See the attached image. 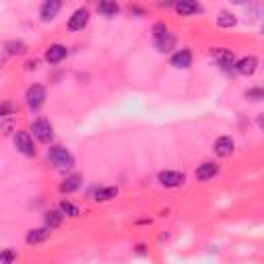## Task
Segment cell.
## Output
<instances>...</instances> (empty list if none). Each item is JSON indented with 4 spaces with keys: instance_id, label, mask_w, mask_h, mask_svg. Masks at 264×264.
Returning a JSON list of instances; mask_svg holds the SVG:
<instances>
[{
    "instance_id": "cell-22",
    "label": "cell",
    "mask_w": 264,
    "mask_h": 264,
    "mask_svg": "<svg viewBox=\"0 0 264 264\" xmlns=\"http://www.w3.org/2000/svg\"><path fill=\"white\" fill-rule=\"evenodd\" d=\"M6 52L10 54V56H17V54H25L27 52V45L23 43V41H6Z\"/></svg>"
},
{
    "instance_id": "cell-2",
    "label": "cell",
    "mask_w": 264,
    "mask_h": 264,
    "mask_svg": "<svg viewBox=\"0 0 264 264\" xmlns=\"http://www.w3.org/2000/svg\"><path fill=\"white\" fill-rule=\"evenodd\" d=\"M48 159L58 167V169H71L75 165V157L73 153L68 151L66 147H50L48 149Z\"/></svg>"
},
{
    "instance_id": "cell-27",
    "label": "cell",
    "mask_w": 264,
    "mask_h": 264,
    "mask_svg": "<svg viewBox=\"0 0 264 264\" xmlns=\"http://www.w3.org/2000/svg\"><path fill=\"white\" fill-rule=\"evenodd\" d=\"M258 128L264 130V113H260V116H258Z\"/></svg>"
},
{
    "instance_id": "cell-6",
    "label": "cell",
    "mask_w": 264,
    "mask_h": 264,
    "mask_svg": "<svg viewBox=\"0 0 264 264\" xmlns=\"http://www.w3.org/2000/svg\"><path fill=\"white\" fill-rule=\"evenodd\" d=\"M157 180H159V184H161V186H165V188H178V186H182L186 178H184L182 171L167 169V171H161Z\"/></svg>"
},
{
    "instance_id": "cell-25",
    "label": "cell",
    "mask_w": 264,
    "mask_h": 264,
    "mask_svg": "<svg viewBox=\"0 0 264 264\" xmlns=\"http://www.w3.org/2000/svg\"><path fill=\"white\" fill-rule=\"evenodd\" d=\"M246 97H248V99H254V101L264 99V89H262V87H258V89H250V91H246Z\"/></svg>"
},
{
    "instance_id": "cell-16",
    "label": "cell",
    "mask_w": 264,
    "mask_h": 264,
    "mask_svg": "<svg viewBox=\"0 0 264 264\" xmlns=\"http://www.w3.org/2000/svg\"><path fill=\"white\" fill-rule=\"evenodd\" d=\"M174 8L178 10V13H180L182 17L198 13V4H196V2H192V0H180V2H176V4H174Z\"/></svg>"
},
{
    "instance_id": "cell-5",
    "label": "cell",
    "mask_w": 264,
    "mask_h": 264,
    "mask_svg": "<svg viewBox=\"0 0 264 264\" xmlns=\"http://www.w3.org/2000/svg\"><path fill=\"white\" fill-rule=\"evenodd\" d=\"M25 99H27L29 110H39L45 101V89L41 85H31L25 93Z\"/></svg>"
},
{
    "instance_id": "cell-8",
    "label": "cell",
    "mask_w": 264,
    "mask_h": 264,
    "mask_svg": "<svg viewBox=\"0 0 264 264\" xmlns=\"http://www.w3.org/2000/svg\"><path fill=\"white\" fill-rule=\"evenodd\" d=\"M213 149H215V153L219 155V157H229V155L233 153L235 143H233V139H231V136H219V139L215 141Z\"/></svg>"
},
{
    "instance_id": "cell-19",
    "label": "cell",
    "mask_w": 264,
    "mask_h": 264,
    "mask_svg": "<svg viewBox=\"0 0 264 264\" xmlns=\"http://www.w3.org/2000/svg\"><path fill=\"white\" fill-rule=\"evenodd\" d=\"M62 219H64L62 211H48V213H45V227H50V229L58 227L62 223Z\"/></svg>"
},
{
    "instance_id": "cell-24",
    "label": "cell",
    "mask_w": 264,
    "mask_h": 264,
    "mask_svg": "<svg viewBox=\"0 0 264 264\" xmlns=\"http://www.w3.org/2000/svg\"><path fill=\"white\" fill-rule=\"evenodd\" d=\"M15 258H17V252L6 248V250H2V254H0V264H10Z\"/></svg>"
},
{
    "instance_id": "cell-23",
    "label": "cell",
    "mask_w": 264,
    "mask_h": 264,
    "mask_svg": "<svg viewBox=\"0 0 264 264\" xmlns=\"http://www.w3.org/2000/svg\"><path fill=\"white\" fill-rule=\"evenodd\" d=\"M60 211H62L64 215H68V217H78V215H81L78 206H75L73 202H68V200H64V202L60 204Z\"/></svg>"
},
{
    "instance_id": "cell-20",
    "label": "cell",
    "mask_w": 264,
    "mask_h": 264,
    "mask_svg": "<svg viewBox=\"0 0 264 264\" xmlns=\"http://www.w3.org/2000/svg\"><path fill=\"white\" fill-rule=\"evenodd\" d=\"M99 13L103 15V17H116L118 13H120V6L116 4V2H99Z\"/></svg>"
},
{
    "instance_id": "cell-1",
    "label": "cell",
    "mask_w": 264,
    "mask_h": 264,
    "mask_svg": "<svg viewBox=\"0 0 264 264\" xmlns=\"http://www.w3.org/2000/svg\"><path fill=\"white\" fill-rule=\"evenodd\" d=\"M153 39H155L157 50L163 52V54L171 52V50H174V45H176V38L169 33L165 23H155V25H153Z\"/></svg>"
},
{
    "instance_id": "cell-10",
    "label": "cell",
    "mask_w": 264,
    "mask_h": 264,
    "mask_svg": "<svg viewBox=\"0 0 264 264\" xmlns=\"http://www.w3.org/2000/svg\"><path fill=\"white\" fill-rule=\"evenodd\" d=\"M213 58L217 60V64H219L221 68H225V71H229L231 66H235L233 52H229V50H223V48L213 50Z\"/></svg>"
},
{
    "instance_id": "cell-9",
    "label": "cell",
    "mask_w": 264,
    "mask_h": 264,
    "mask_svg": "<svg viewBox=\"0 0 264 264\" xmlns=\"http://www.w3.org/2000/svg\"><path fill=\"white\" fill-rule=\"evenodd\" d=\"M66 56H68V50H66V45H62V43H54V45H50V48L45 50V60H48L50 64L62 62Z\"/></svg>"
},
{
    "instance_id": "cell-11",
    "label": "cell",
    "mask_w": 264,
    "mask_h": 264,
    "mask_svg": "<svg viewBox=\"0 0 264 264\" xmlns=\"http://www.w3.org/2000/svg\"><path fill=\"white\" fill-rule=\"evenodd\" d=\"M217 174H219V165L213 163V161H206V163L198 165V169H196V174H194V176H196L198 182H206V180L215 178Z\"/></svg>"
},
{
    "instance_id": "cell-4",
    "label": "cell",
    "mask_w": 264,
    "mask_h": 264,
    "mask_svg": "<svg viewBox=\"0 0 264 264\" xmlns=\"http://www.w3.org/2000/svg\"><path fill=\"white\" fill-rule=\"evenodd\" d=\"M15 147L19 149V153H23L25 157H36V145H33V139L29 132H23V130H17L15 132Z\"/></svg>"
},
{
    "instance_id": "cell-17",
    "label": "cell",
    "mask_w": 264,
    "mask_h": 264,
    "mask_svg": "<svg viewBox=\"0 0 264 264\" xmlns=\"http://www.w3.org/2000/svg\"><path fill=\"white\" fill-rule=\"evenodd\" d=\"M116 194H118V188H113V186L97 188V190L93 192V200H97V202H106V200L116 198Z\"/></svg>"
},
{
    "instance_id": "cell-3",
    "label": "cell",
    "mask_w": 264,
    "mask_h": 264,
    "mask_svg": "<svg viewBox=\"0 0 264 264\" xmlns=\"http://www.w3.org/2000/svg\"><path fill=\"white\" fill-rule=\"evenodd\" d=\"M31 132L39 143H50L54 139V128H52L50 120H45V118H39V120L33 122Z\"/></svg>"
},
{
    "instance_id": "cell-12",
    "label": "cell",
    "mask_w": 264,
    "mask_h": 264,
    "mask_svg": "<svg viewBox=\"0 0 264 264\" xmlns=\"http://www.w3.org/2000/svg\"><path fill=\"white\" fill-rule=\"evenodd\" d=\"M171 66H176V68H190L192 66V52L188 48L178 50L174 56H171Z\"/></svg>"
},
{
    "instance_id": "cell-15",
    "label": "cell",
    "mask_w": 264,
    "mask_h": 264,
    "mask_svg": "<svg viewBox=\"0 0 264 264\" xmlns=\"http://www.w3.org/2000/svg\"><path fill=\"white\" fill-rule=\"evenodd\" d=\"M50 237V227H39V229H31L27 233V244H41Z\"/></svg>"
},
{
    "instance_id": "cell-14",
    "label": "cell",
    "mask_w": 264,
    "mask_h": 264,
    "mask_svg": "<svg viewBox=\"0 0 264 264\" xmlns=\"http://www.w3.org/2000/svg\"><path fill=\"white\" fill-rule=\"evenodd\" d=\"M62 8V4L58 2V0H45V2L41 4L39 8V15L43 21H52L56 15H58V10Z\"/></svg>"
},
{
    "instance_id": "cell-7",
    "label": "cell",
    "mask_w": 264,
    "mask_h": 264,
    "mask_svg": "<svg viewBox=\"0 0 264 264\" xmlns=\"http://www.w3.org/2000/svg\"><path fill=\"white\" fill-rule=\"evenodd\" d=\"M89 23V10L87 8H76L73 17L68 19V29L71 31H83Z\"/></svg>"
},
{
    "instance_id": "cell-18",
    "label": "cell",
    "mask_w": 264,
    "mask_h": 264,
    "mask_svg": "<svg viewBox=\"0 0 264 264\" xmlns=\"http://www.w3.org/2000/svg\"><path fill=\"white\" fill-rule=\"evenodd\" d=\"M81 176H71V178H66L62 184H60V192L62 194H71V192H75L78 186H81Z\"/></svg>"
},
{
    "instance_id": "cell-13",
    "label": "cell",
    "mask_w": 264,
    "mask_h": 264,
    "mask_svg": "<svg viewBox=\"0 0 264 264\" xmlns=\"http://www.w3.org/2000/svg\"><path fill=\"white\" fill-rule=\"evenodd\" d=\"M256 66H258V60L254 58V56H246V58H242L235 64V71L239 75H244V76H250V75L256 73Z\"/></svg>"
},
{
    "instance_id": "cell-26",
    "label": "cell",
    "mask_w": 264,
    "mask_h": 264,
    "mask_svg": "<svg viewBox=\"0 0 264 264\" xmlns=\"http://www.w3.org/2000/svg\"><path fill=\"white\" fill-rule=\"evenodd\" d=\"M0 116L4 118V122H6L10 116H13V106H10V101H4V103H2V110H0Z\"/></svg>"
},
{
    "instance_id": "cell-21",
    "label": "cell",
    "mask_w": 264,
    "mask_h": 264,
    "mask_svg": "<svg viewBox=\"0 0 264 264\" xmlns=\"http://www.w3.org/2000/svg\"><path fill=\"white\" fill-rule=\"evenodd\" d=\"M217 23H219V27L229 29V27H233V25H235V17H233L231 13H227V10H221L219 17H217Z\"/></svg>"
}]
</instances>
